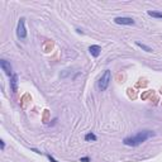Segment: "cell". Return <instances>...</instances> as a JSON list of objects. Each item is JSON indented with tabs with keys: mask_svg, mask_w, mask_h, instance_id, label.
I'll use <instances>...</instances> for the list:
<instances>
[{
	"mask_svg": "<svg viewBox=\"0 0 162 162\" xmlns=\"http://www.w3.org/2000/svg\"><path fill=\"white\" fill-rule=\"evenodd\" d=\"M154 137V132L148 131V129H144V131H139L137 132L134 136H129V137H125L123 139V143L125 146H129V147H137L139 144H142L143 142H146L147 139H150Z\"/></svg>",
	"mask_w": 162,
	"mask_h": 162,
	"instance_id": "6da1fadb",
	"label": "cell"
},
{
	"mask_svg": "<svg viewBox=\"0 0 162 162\" xmlns=\"http://www.w3.org/2000/svg\"><path fill=\"white\" fill-rule=\"evenodd\" d=\"M110 81H111V71L110 70H105L104 74L99 79V81H98V89H99L100 91H105L109 88Z\"/></svg>",
	"mask_w": 162,
	"mask_h": 162,
	"instance_id": "7a4b0ae2",
	"label": "cell"
},
{
	"mask_svg": "<svg viewBox=\"0 0 162 162\" xmlns=\"http://www.w3.org/2000/svg\"><path fill=\"white\" fill-rule=\"evenodd\" d=\"M17 37L20 41H24L27 38V29H25V18H20L18 20V25H17Z\"/></svg>",
	"mask_w": 162,
	"mask_h": 162,
	"instance_id": "3957f363",
	"label": "cell"
},
{
	"mask_svg": "<svg viewBox=\"0 0 162 162\" xmlns=\"http://www.w3.org/2000/svg\"><path fill=\"white\" fill-rule=\"evenodd\" d=\"M114 23L119 25H134V19L128 18V17H117L114 18Z\"/></svg>",
	"mask_w": 162,
	"mask_h": 162,
	"instance_id": "277c9868",
	"label": "cell"
},
{
	"mask_svg": "<svg viewBox=\"0 0 162 162\" xmlns=\"http://www.w3.org/2000/svg\"><path fill=\"white\" fill-rule=\"evenodd\" d=\"M0 67H2L3 71L8 75V76H12L13 75V67L10 65V62L9 61H6V60H0Z\"/></svg>",
	"mask_w": 162,
	"mask_h": 162,
	"instance_id": "5b68a950",
	"label": "cell"
},
{
	"mask_svg": "<svg viewBox=\"0 0 162 162\" xmlns=\"http://www.w3.org/2000/svg\"><path fill=\"white\" fill-rule=\"evenodd\" d=\"M9 84H10V89H12V91L14 94L18 91V75L17 74H13L12 76H10V81H9Z\"/></svg>",
	"mask_w": 162,
	"mask_h": 162,
	"instance_id": "8992f818",
	"label": "cell"
},
{
	"mask_svg": "<svg viewBox=\"0 0 162 162\" xmlns=\"http://www.w3.org/2000/svg\"><path fill=\"white\" fill-rule=\"evenodd\" d=\"M89 52H90V55L93 56V57H99L100 56V52H101V47L100 46H98V45H91L90 47H89Z\"/></svg>",
	"mask_w": 162,
	"mask_h": 162,
	"instance_id": "52a82bcc",
	"label": "cell"
},
{
	"mask_svg": "<svg viewBox=\"0 0 162 162\" xmlns=\"http://www.w3.org/2000/svg\"><path fill=\"white\" fill-rule=\"evenodd\" d=\"M85 141H86V142H96L98 137L94 134L93 132H89V133H86V134H85Z\"/></svg>",
	"mask_w": 162,
	"mask_h": 162,
	"instance_id": "ba28073f",
	"label": "cell"
},
{
	"mask_svg": "<svg viewBox=\"0 0 162 162\" xmlns=\"http://www.w3.org/2000/svg\"><path fill=\"white\" fill-rule=\"evenodd\" d=\"M147 14H148L150 17H152V18H158V19H162V13H161V12L148 10V12H147Z\"/></svg>",
	"mask_w": 162,
	"mask_h": 162,
	"instance_id": "9c48e42d",
	"label": "cell"
},
{
	"mask_svg": "<svg viewBox=\"0 0 162 162\" xmlns=\"http://www.w3.org/2000/svg\"><path fill=\"white\" fill-rule=\"evenodd\" d=\"M136 46H138L139 48H142V50L146 51V52H152V48L148 47V46H146L144 43H141V42H136Z\"/></svg>",
	"mask_w": 162,
	"mask_h": 162,
	"instance_id": "30bf717a",
	"label": "cell"
},
{
	"mask_svg": "<svg viewBox=\"0 0 162 162\" xmlns=\"http://www.w3.org/2000/svg\"><path fill=\"white\" fill-rule=\"evenodd\" d=\"M47 157H48V160H50L51 162H58L57 160H55V158H53V157L51 156V154H47Z\"/></svg>",
	"mask_w": 162,
	"mask_h": 162,
	"instance_id": "8fae6325",
	"label": "cell"
},
{
	"mask_svg": "<svg viewBox=\"0 0 162 162\" xmlns=\"http://www.w3.org/2000/svg\"><path fill=\"white\" fill-rule=\"evenodd\" d=\"M0 147H2V151H4V148H5V142H4L3 139L0 141Z\"/></svg>",
	"mask_w": 162,
	"mask_h": 162,
	"instance_id": "7c38bea8",
	"label": "cell"
},
{
	"mask_svg": "<svg viewBox=\"0 0 162 162\" xmlns=\"http://www.w3.org/2000/svg\"><path fill=\"white\" fill-rule=\"evenodd\" d=\"M80 161L81 162H90V158L89 157H82V158H80Z\"/></svg>",
	"mask_w": 162,
	"mask_h": 162,
	"instance_id": "4fadbf2b",
	"label": "cell"
}]
</instances>
